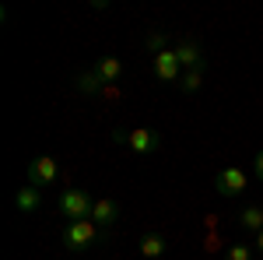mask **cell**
Wrapping results in <instances>:
<instances>
[{
    "instance_id": "1",
    "label": "cell",
    "mask_w": 263,
    "mask_h": 260,
    "mask_svg": "<svg viewBox=\"0 0 263 260\" xmlns=\"http://www.w3.org/2000/svg\"><path fill=\"white\" fill-rule=\"evenodd\" d=\"M60 242L67 250H74V253H81L88 246H95L99 242V225L91 218H81V221H67L60 232Z\"/></svg>"
},
{
    "instance_id": "2",
    "label": "cell",
    "mask_w": 263,
    "mask_h": 260,
    "mask_svg": "<svg viewBox=\"0 0 263 260\" xmlns=\"http://www.w3.org/2000/svg\"><path fill=\"white\" fill-rule=\"evenodd\" d=\"M112 137L120 141L123 148H130L134 155H155L162 148V137L151 130V127H134V130H116Z\"/></svg>"
},
{
    "instance_id": "3",
    "label": "cell",
    "mask_w": 263,
    "mask_h": 260,
    "mask_svg": "<svg viewBox=\"0 0 263 260\" xmlns=\"http://www.w3.org/2000/svg\"><path fill=\"white\" fill-rule=\"evenodd\" d=\"M91 204H95V200L88 197L84 190H63L60 200H57V207H60V215H63L67 221L91 218Z\"/></svg>"
},
{
    "instance_id": "4",
    "label": "cell",
    "mask_w": 263,
    "mask_h": 260,
    "mask_svg": "<svg viewBox=\"0 0 263 260\" xmlns=\"http://www.w3.org/2000/svg\"><path fill=\"white\" fill-rule=\"evenodd\" d=\"M60 180V165H57V159H49V155H39V159L28 162V183L32 186H49V183Z\"/></svg>"
},
{
    "instance_id": "5",
    "label": "cell",
    "mask_w": 263,
    "mask_h": 260,
    "mask_svg": "<svg viewBox=\"0 0 263 260\" xmlns=\"http://www.w3.org/2000/svg\"><path fill=\"white\" fill-rule=\"evenodd\" d=\"M151 71H155V78H162V81H179L182 78V63H179V57H176V49H162V53H155Z\"/></svg>"
},
{
    "instance_id": "6",
    "label": "cell",
    "mask_w": 263,
    "mask_h": 260,
    "mask_svg": "<svg viewBox=\"0 0 263 260\" xmlns=\"http://www.w3.org/2000/svg\"><path fill=\"white\" fill-rule=\"evenodd\" d=\"M214 186H218V194H224V197H239V194H246V172L235 169V165H228V169H221L214 176Z\"/></svg>"
},
{
    "instance_id": "7",
    "label": "cell",
    "mask_w": 263,
    "mask_h": 260,
    "mask_svg": "<svg viewBox=\"0 0 263 260\" xmlns=\"http://www.w3.org/2000/svg\"><path fill=\"white\" fill-rule=\"evenodd\" d=\"M116 218H120V204L112 197H95V204H91V221L95 225H116Z\"/></svg>"
},
{
    "instance_id": "8",
    "label": "cell",
    "mask_w": 263,
    "mask_h": 260,
    "mask_svg": "<svg viewBox=\"0 0 263 260\" xmlns=\"http://www.w3.org/2000/svg\"><path fill=\"white\" fill-rule=\"evenodd\" d=\"M14 207H18L21 215H35V211L42 207V190H39V186H32V183L21 186L18 194H14Z\"/></svg>"
},
{
    "instance_id": "9",
    "label": "cell",
    "mask_w": 263,
    "mask_h": 260,
    "mask_svg": "<svg viewBox=\"0 0 263 260\" xmlns=\"http://www.w3.org/2000/svg\"><path fill=\"white\" fill-rule=\"evenodd\" d=\"M168 250V239H165L162 232H144L141 236V257L144 260H158Z\"/></svg>"
},
{
    "instance_id": "10",
    "label": "cell",
    "mask_w": 263,
    "mask_h": 260,
    "mask_svg": "<svg viewBox=\"0 0 263 260\" xmlns=\"http://www.w3.org/2000/svg\"><path fill=\"white\" fill-rule=\"evenodd\" d=\"M176 57H179V63L186 67V71H197V67L203 63V53H200V46H197L193 39H182L179 46H176Z\"/></svg>"
},
{
    "instance_id": "11",
    "label": "cell",
    "mask_w": 263,
    "mask_h": 260,
    "mask_svg": "<svg viewBox=\"0 0 263 260\" xmlns=\"http://www.w3.org/2000/svg\"><path fill=\"white\" fill-rule=\"evenodd\" d=\"M95 74H99L105 84H116V81L123 78V63L116 60V57H105V60L95 63Z\"/></svg>"
},
{
    "instance_id": "12",
    "label": "cell",
    "mask_w": 263,
    "mask_h": 260,
    "mask_svg": "<svg viewBox=\"0 0 263 260\" xmlns=\"http://www.w3.org/2000/svg\"><path fill=\"white\" fill-rule=\"evenodd\" d=\"M239 221H242L249 232H263V207L260 204H246L242 215H239Z\"/></svg>"
},
{
    "instance_id": "13",
    "label": "cell",
    "mask_w": 263,
    "mask_h": 260,
    "mask_svg": "<svg viewBox=\"0 0 263 260\" xmlns=\"http://www.w3.org/2000/svg\"><path fill=\"white\" fill-rule=\"evenodd\" d=\"M200 84H203V71L197 67V71H182V78H179V92H200Z\"/></svg>"
},
{
    "instance_id": "14",
    "label": "cell",
    "mask_w": 263,
    "mask_h": 260,
    "mask_svg": "<svg viewBox=\"0 0 263 260\" xmlns=\"http://www.w3.org/2000/svg\"><path fill=\"white\" fill-rule=\"evenodd\" d=\"M102 84H105V81H102L99 74H95V71H91V74H81V78H78V88H81V92H88V95L102 92Z\"/></svg>"
},
{
    "instance_id": "15",
    "label": "cell",
    "mask_w": 263,
    "mask_h": 260,
    "mask_svg": "<svg viewBox=\"0 0 263 260\" xmlns=\"http://www.w3.org/2000/svg\"><path fill=\"white\" fill-rule=\"evenodd\" d=\"M228 260H253V253H249V246H232Z\"/></svg>"
},
{
    "instance_id": "16",
    "label": "cell",
    "mask_w": 263,
    "mask_h": 260,
    "mask_svg": "<svg viewBox=\"0 0 263 260\" xmlns=\"http://www.w3.org/2000/svg\"><path fill=\"white\" fill-rule=\"evenodd\" d=\"M253 169H256V176H260V180H263V151H260V155H256V159H253Z\"/></svg>"
},
{
    "instance_id": "17",
    "label": "cell",
    "mask_w": 263,
    "mask_h": 260,
    "mask_svg": "<svg viewBox=\"0 0 263 260\" xmlns=\"http://www.w3.org/2000/svg\"><path fill=\"white\" fill-rule=\"evenodd\" d=\"M256 246H260V250H263V232H256Z\"/></svg>"
}]
</instances>
